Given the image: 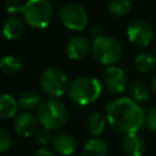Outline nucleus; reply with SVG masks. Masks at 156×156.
I'll list each match as a JSON object with an SVG mask.
<instances>
[{
    "mask_svg": "<svg viewBox=\"0 0 156 156\" xmlns=\"http://www.w3.org/2000/svg\"><path fill=\"white\" fill-rule=\"evenodd\" d=\"M146 113L140 104L133 101L130 98L122 96L110 101L105 108V118L108 126L118 132L126 134L136 133L145 124Z\"/></svg>",
    "mask_w": 156,
    "mask_h": 156,
    "instance_id": "obj_1",
    "label": "nucleus"
},
{
    "mask_svg": "<svg viewBox=\"0 0 156 156\" xmlns=\"http://www.w3.org/2000/svg\"><path fill=\"white\" fill-rule=\"evenodd\" d=\"M66 106L57 99H48L40 102L37 108V119L48 130H60L67 122Z\"/></svg>",
    "mask_w": 156,
    "mask_h": 156,
    "instance_id": "obj_2",
    "label": "nucleus"
},
{
    "mask_svg": "<svg viewBox=\"0 0 156 156\" xmlns=\"http://www.w3.org/2000/svg\"><path fill=\"white\" fill-rule=\"evenodd\" d=\"M67 94L78 105L94 102L101 94V83L93 77H78L68 83Z\"/></svg>",
    "mask_w": 156,
    "mask_h": 156,
    "instance_id": "obj_3",
    "label": "nucleus"
},
{
    "mask_svg": "<svg viewBox=\"0 0 156 156\" xmlns=\"http://www.w3.org/2000/svg\"><path fill=\"white\" fill-rule=\"evenodd\" d=\"M22 13L24 22L29 27L44 29L52 21L54 10L49 0H27Z\"/></svg>",
    "mask_w": 156,
    "mask_h": 156,
    "instance_id": "obj_4",
    "label": "nucleus"
},
{
    "mask_svg": "<svg viewBox=\"0 0 156 156\" xmlns=\"http://www.w3.org/2000/svg\"><path fill=\"white\" fill-rule=\"evenodd\" d=\"M91 52L94 58L105 66H112L117 63L123 54L119 41L110 35H101L94 39L91 44Z\"/></svg>",
    "mask_w": 156,
    "mask_h": 156,
    "instance_id": "obj_5",
    "label": "nucleus"
},
{
    "mask_svg": "<svg viewBox=\"0 0 156 156\" xmlns=\"http://www.w3.org/2000/svg\"><path fill=\"white\" fill-rule=\"evenodd\" d=\"M40 88L49 99H57L62 96L68 88L66 73L58 67H48L40 76Z\"/></svg>",
    "mask_w": 156,
    "mask_h": 156,
    "instance_id": "obj_6",
    "label": "nucleus"
},
{
    "mask_svg": "<svg viewBox=\"0 0 156 156\" xmlns=\"http://www.w3.org/2000/svg\"><path fill=\"white\" fill-rule=\"evenodd\" d=\"M61 23L69 30H83L88 24V13L83 6L76 2H67L58 11Z\"/></svg>",
    "mask_w": 156,
    "mask_h": 156,
    "instance_id": "obj_7",
    "label": "nucleus"
},
{
    "mask_svg": "<svg viewBox=\"0 0 156 156\" xmlns=\"http://www.w3.org/2000/svg\"><path fill=\"white\" fill-rule=\"evenodd\" d=\"M101 83L107 91L112 94H119L127 89L128 78L121 67L112 65L107 66L102 72Z\"/></svg>",
    "mask_w": 156,
    "mask_h": 156,
    "instance_id": "obj_8",
    "label": "nucleus"
},
{
    "mask_svg": "<svg viewBox=\"0 0 156 156\" xmlns=\"http://www.w3.org/2000/svg\"><path fill=\"white\" fill-rule=\"evenodd\" d=\"M127 38L136 46H147L155 38V32L151 24L145 21L135 20L127 27Z\"/></svg>",
    "mask_w": 156,
    "mask_h": 156,
    "instance_id": "obj_9",
    "label": "nucleus"
},
{
    "mask_svg": "<svg viewBox=\"0 0 156 156\" xmlns=\"http://www.w3.org/2000/svg\"><path fill=\"white\" fill-rule=\"evenodd\" d=\"M91 51V43L82 35L72 37L66 45V54L71 60H82Z\"/></svg>",
    "mask_w": 156,
    "mask_h": 156,
    "instance_id": "obj_10",
    "label": "nucleus"
},
{
    "mask_svg": "<svg viewBox=\"0 0 156 156\" xmlns=\"http://www.w3.org/2000/svg\"><path fill=\"white\" fill-rule=\"evenodd\" d=\"M37 122H38L37 117H34L30 112L27 111L20 112L15 116V121H13L15 132L24 138L32 136L37 132V124H38Z\"/></svg>",
    "mask_w": 156,
    "mask_h": 156,
    "instance_id": "obj_11",
    "label": "nucleus"
},
{
    "mask_svg": "<svg viewBox=\"0 0 156 156\" xmlns=\"http://www.w3.org/2000/svg\"><path fill=\"white\" fill-rule=\"evenodd\" d=\"M54 150L62 156H72L76 150V139L68 132H57L51 140Z\"/></svg>",
    "mask_w": 156,
    "mask_h": 156,
    "instance_id": "obj_12",
    "label": "nucleus"
},
{
    "mask_svg": "<svg viewBox=\"0 0 156 156\" xmlns=\"http://www.w3.org/2000/svg\"><path fill=\"white\" fill-rule=\"evenodd\" d=\"M1 32L6 39L16 40L24 32V22L17 15H11L4 21Z\"/></svg>",
    "mask_w": 156,
    "mask_h": 156,
    "instance_id": "obj_13",
    "label": "nucleus"
},
{
    "mask_svg": "<svg viewBox=\"0 0 156 156\" xmlns=\"http://www.w3.org/2000/svg\"><path fill=\"white\" fill-rule=\"evenodd\" d=\"M122 147L128 156H141L145 151V141L138 133L126 134L122 141Z\"/></svg>",
    "mask_w": 156,
    "mask_h": 156,
    "instance_id": "obj_14",
    "label": "nucleus"
},
{
    "mask_svg": "<svg viewBox=\"0 0 156 156\" xmlns=\"http://www.w3.org/2000/svg\"><path fill=\"white\" fill-rule=\"evenodd\" d=\"M18 101L7 93L0 94V118L9 119L17 115Z\"/></svg>",
    "mask_w": 156,
    "mask_h": 156,
    "instance_id": "obj_15",
    "label": "nucleus"
},
{
    "mask_svg": "<svg viewBox=\"0 0 156 156\" xmlns=\"http://www.w3.org/2000/svg\"><path fill=\"white\" fill-rule=\"evenodd\" d=\"M108 146L105 140L100 138L89 139L82 150V156H107Z\"/></svg>",
    "mask_w": 156,
    "mask_h": 156,
    "instance_id": "obj_16",
    "label": "nucleus"
},
{
    "mask_svg": "<svg viewBox=\"0 0 156 156\" xmlns=\"http://www.w3.org/2000/svg\"><path fill=\"white\" fill-rule=\"evenodd\" d=\"M128 91L130 99L138 104L147 101L150 99V88L140 80H135L130 83V85L128 87Z\"/></svg>",
    "mask_w": 156,
    "mask_h": 156,
    "instance_id": "obj_17",
    "label": "nucleus"
},
{
    "mask_svg": "<svg viewBox=\"0 0 156 156\" xmlns=\"http://www.w3.org/2000/svg\"><path fill=\"white\" fill-rule=\"evenodd\" d=\"M17 101L20 107H22L26 111H30L38 108V106L40 105V95L34 90H26L21 93Z\"/></svg>",
    "mask_w": 156,
    "mask_h": 156,
    "instance_id": "obj_18",
    "label": "nucleus"
},
{
    "mask_svg": "<svg viewBox=\"0 0 156 156\" xmlns=\"http://www.w3.org/2000/svg\"><path fill=\"white\" fill-rule=\"evenodd\" d=\"M0 69L7 76H15L21 72L22 62L17 56L6 55L0 58Z\"/></svg>",
    "mask_w": 156,
    "mask_h": 156,
    "instance_id": "obj_19",
    "label": "nucleus"
},
{
    "mask_svg": "<svg viewBox=\"0 0 156 156\" xmlns=\"http://www.w3.org/2000/svg\"><path fill=\"white\" fill-rule=\"evenodd\" d=\"M134 66L140 73H147L156 67V57L150 52L139 54L134 60Z\"/></svg>",
    "mask_w": 156,
    "mask_h": 156,
    "instance_id": "obj_20",
    "label": "nucleus"
},
{
    "mask_svg": "<svg viewBox=\"0 0 156 156\" xmlns=\"http://www.w3.org/2000/svg\"><path fill=\"white\" fill-rule=\"evenodd\" d=\"M106 118L105 116H102L99 112H93L89 115L88 119H87V127L88 130L93 134V135H100L106 126Z\"/></svg>",
    "mask_w": 156,
    "mask_h": 156,
    "instance_id": "obj_21",
    "label": "nucleus"
},
{
    "mask_svg": "<svg viewBox=\"0 0 156 156\" xmlns=\"http://www.w3.org/2000/svg\"><path fill=\"white\" fill-rule=\"evenodd\" d=\"M107 10L116 17H123L130 12L132 4L129 0H110L107 4Z\"/></svg>",
    "mask_w": 156,
    "mask_h": 156,
    "instance_id": "obj_22",
    "label": "nucleus"
},
{
    "mask_svg": "<svg viewBox=\"0 0 156 156\" xmlns=\"http://www.w3.org/2000/svg\"><path fill=\"white\" fill-rule=\"evenodd\" d=\"M24 4L22 0H6L5 1V9L11 15H17L18 12H23Z\"/></svg>",
    "mask_w": 156,
    "mask_h": 156,
    "instance_id": "obj_23",
    "label": "nucleus"
},
{
    "mask_svg": "<svg viewBox=\"0 0 156 156\" xmlns=\"http://www.w3.org/2000/svg\"><path fill=\"white\" fill-rule=\"evenodd\" d=\"M35 140H37V143L39 145H41V147H44V146H46L52 140V135H51L50 130L43 128L40 130H37V133H35Z\"/></svg>",
    "mask_w": 156,
    "mask_h": 156,
    "instance_id": "obj_24",
    "label": "nucleus"
},
{
    "mask_svg": "<svg viewBox=\"0 0 156 156\" xmlns=\"http://www.w3.org/2000/svg\"><path fill=\"white\" fill-rule=\"evenodd\" d=\"M11 146V135L5 129L0 128V152L6 151Z\"/></svg>",
    "mask_w": 156,
    "mask_h": 156,
    "instance_id": "obj_25",
    "label": "nucleus"
},
{
    "mask_svg": "<svg viewBox=\"0 0 156 156\" xmlns=\"http://www.w3.org/2000/svg\"><path fill=\"white\" fill-rule=\"evenodd\" d=\"M145 124L152 130L156 133V107L151 108L147 113H146V117H145Z\"/></svg>",
    "mask_w": 156,
    "mask_h": 156,
    "instance_id": "obj_26",
    "label": "nucleus"
},
{
    "mask_svg": "<svg viewBox=\"0 0 156 156\" xmlns=\"http://www.w3.org/2000/svg\"><path fill=\"white\" fill-rule=\"evenodd\" d=\"M90 34H91V37H94V39H96V38L104 35V28H101L98 24L96 26H93V28L90 29Z\"/></svg>",
    "mask_w": 156,
    "mask_h": 156,
    "instance_id": "obj_27",
    "label": "nucleus"
},
{
    "mask_svg": "<svg viewBox=\"0 0 156 156\" xmlns=\"http://www.w3.org/2000/svg\"><path fill=\"white\" fill-rule=\"evenodd\" d=\"M34 156H55V155H54V152L50 151L49 149H46V147H40V149H38V150L35 151Z\"/></svg>",
    "mask_w": 156,
    "mask_h": 156,
    "instance_id": "obj_28",
    "label": "nucleus"
},
{
    "mask_svg": "<svg viewBox=\"0 0 156 156\" xmlns=\"http://www.w3.org/2000/svg\"><path fill=\"white\" fill-rule=\"evenodd\" d=\"M151 89H152V91L156 94V77H154V79H152V82H151Z\"/></svg>",
    "mask_w": 156,
    "mask_h": 156,
    "instance_id": "obj_29",
    "label": "nucleus"
},
{
    "mask_svg": "<svg viewBox=\"0 0 156 156\" xmlns=\"http://www.w3.org/2000/svg\"><path fill=\"white\" fill-rule=\"evenodd\" d=\"M155 51H156V46H155Z\"/></svg>",
    "mask_w": 156,
    "mask_h": 156,
    "instance_id": "obj_30",
    "label": "nucleus"
},
{
    "mask_svg": "<svg viewBox=\"0 0 156 156\" xmlns=\"http://www.w3.org/2000/svg\"><path fill=\"white\" fill-rule=\"evenodd\" d=\"M72 156H73V155H72Z\"/></svg>",
    "mask_w": 156,
    "mask_h": 156,
    "instance_id": "obj_31",
    "label": "nucleus"
}]
</instances>
